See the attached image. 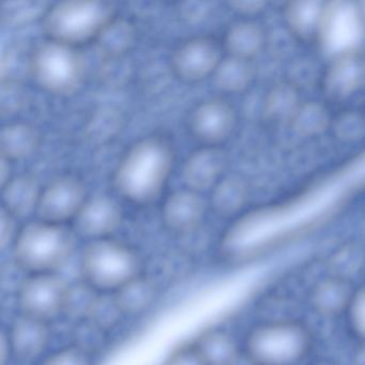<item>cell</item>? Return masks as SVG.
Returning a JSON list of instances; mask_svg holds the SVG:
<instances>
[{
    "mask_svg": "<svg viewBox=\"0 0 365 365\" xmlns=\"http://www.w3.org/2000/svg\"><path fill=\"white\" fill-rule=\"evenodd\" d=\"M161 365H205L191 343L176 348Z\"/></svg>",
    "mask_w": 365,
    "mask_h": 365,
    "instance_id": "obj_34",
    "label": "cell"
},
{
    "mask_svg": "<svg viewBox=\"0 0 365 365\" xmlns=\"http://www.w3.org/2000/svg\"><path fill=\"white\" fill-rule=\"evenodd\" d=\"M205 365H237L242 346L232 333L221 327L202 331L190 341Z\"/></svg>",
    "mask_w": 365,
    "mask_h": 365,
    "instance_id": "obj_20",
    "label": "cell"
},
{
    "mask_svg": "<svg viewBox=\"0 0 365 365\" xmlns=\"http://www.w3.org/2000/svg\"><path fill=\"white\" fill-rule=\"evenodd\" d=\"M327 4L320 1H290L283 8L286 29L296 41L317 43Z\"/></svg>",
    "mask_w": 365,
    "mask_h": 365,
    "instance_id": "obj_19",
    "label": "cell"
},
{
    "mask_svg": "<svg viewBox=\"0 0 365 365\" xmlns=\"http://www.w3.org/2000/svg\"><path fill=\"white\" fill-rule=\"evenodd\" d=\"M51 326L52 324L16 314L1 332L14 362L39 363L50 352L48 348L53 339Z\"/></svg>",
    "mask_w": 365,
    "mask_h": 365,
    "instance_id": "obj_13",
    "label": "cell"
},
{
    "mask_svg": "<svg viewBox=\"0 0 365 365\" xmlns=\"http://www.w3.org/2000/svg\"><path fill=\"white\" fill-rule=\"evenodd\" d=\"M29 68L42 91L59 97L78 91L86 76V63L80 48L48 39L36 46Z\"/></svg>",
    "mask_w": 365,
    "mask_h": 365,
    "instance_id": "obj_6",
    "label": "cell"
},
{
    "mask_svg": "<svg viewBox=\"0 0 365 365\" xmlns=\"http://www.w3.org/2000/svg\"><path fill=\"white\" fill-rule=\"evenodd\" d=\"M238 115L227 100L208 98L194 106L190 113V133L202 146L222 147L237 129Z\"/></svg>",
    "mask_w": 365,
    "mask_h": 365,
    "instance_id": "obj_10",
    "label": "cell"
},
{
    "mask_svg": "<svg viewBox=\"0 0 365 365\" xmlns=\"http://www.w3.org/2000/svg\"><path fill=\"white\" fill-rule=\"evenodd\" d=\"M228 5L232 8V11L245 16V19H250L260 14L266 10L267 7V3L264 1H234Z\"/></svg>",
    "mask_w": 365,
    "mask_h": 365,
    "instance_id": "obj_36",
    "label": "cell"
},
{
    "mask_svg": "<svg viewBox=\"0 0 365 365\" xmlns=\"http://www.w3.org/2000/svg\"><path fill=\"white\" fill-rule=\"evenodd\" d=\"M87 200L86 187L81 179L61 175L42 187L36 213L38 220L66 226L72 224Z\"/></svg>",
    "mask_w": 365,
    "mask_h": 365,
    "instance_id": "obj_9",
    "label": "cell"
},
{
    "mask_svg": "<svg viewBox=\"0 0 365 365\" xmlns=\"http://www.w3.org/2000/svg\"><path fill=\"white\" fill-rule=\"evenodd\" d=\"M41 135L31 123L16 121L4 125L0 133V153L9 162L29 159L37 153Z\"/></svg>",
    "mask_w": 365,
    "mask_h": 365,
    "instance_id": "obj_24",
    "label": "cell"
},
{
    "mask_svg": "<svg viewBox=\"0 0 365 365\" xmlns=\"http://www.w3.org/2000/svg\"><path fill=\"white\" fill-rule=\"evenodd\" d=\"M69 283L58 273L24 275L16 287V314L52 324L63 319Z\"/></svg>",
    "mask_w": 365,
    "mask_h": 365,
    "instance_id": "obj_7",
    "label": "cell"
},
{
    "mask_svg": "<svg viewBox=\"0 0 365 365\" xmlns=\"http://www.w3.org/2000/svg\"><path fill=\"white\" fill-rule=\"evenodd\" d=\"M354 284L349 279L328 274L316 282L309 292V307L318 317L334 319L345 316L352 296Z\"/></svg>",
    "mask_w": 365,
    "mask_h": 365,
    "instance_id": "obj_18",
    "label": "cell"
},
{
    "mask_svg": "<svg viewBox=\"0 0 365 365\" xmlns=\"http://www.w3.org/2000/svg\"><path fill=\"white\" fill-rule=\"evenodd\" d=\"M102 294L81 279L76 283H69L63 319L76 327L88 324Z\"/></svg>",
    "mask_w": 365,
    "mask_h": 365,
    "instance_id": "obj_28",
    "label": "cell"
},
{
    "mask_svg": "<svg viewBox=\"0 0 365 365\" xmlns=\"http://www.w3.org/2000/svg\"><path fill=\"white\" fill-rule=\"evenodd\" d=\"M365 25L356 4H327L324 22L317 43L324 46L331 57L349 51L360 50L359 43L364 35Z\"/></svg>",
    "mask_w": 365,
    "mask_h": 365,
    "instance_id": "obj_12",
    "label": "cell"
},
{
    "mask_svg": "<svg viewBox=\"0 0 365 365\" xmlns=\"http://www.w3.org/2000/svg\"><path fill=\"white\" fill-rule=\"evenodd\" d=\"M223 46L210 36L187 38L175 48L170 68L176 78L195 84L211 78L223 56Z\"/></svg>",
    "mask_w": 365,
    "mask_h": 365,
    "instance_id": "obj_8",
    "label": "cell"
},
{
    "mask_svg": "<svg viewBox=\"0 0 365 365\" xmlns=\"http://www.w3.org/2000/svg\"><path fill=\"white\" fill-rule=\"evenodd\" d=\"M356 7H358L359 14H360L361 19H362L365 25V3L356 4Z\"/></svg>",
    "mask_w": 365,
    "mask_h": 365,
    "instance_id": "obj_38",
    "label": "cell"
},
{
    "mask_svg": "<svg viewBox=\"0 0 365 365\" xmlns=\"http://www.w3.org/2000/svg\"><path fill=\"white\" fill-rule=\"evenodd\" d=\"M175 153L160 136H147L132 145L115 168V189L135 206H148L163 192L172 175Z\"/></svg>",
    "mask_w": 365,
    "mask_h": 365,
    "instance_id": "obj_1",
    "label": "cell"
},
{
    "mask_svg": "<svg viewBox=\"0 0 365 365\" xmlns=\"http://www.w3.org/2000/svg\"><path fill=\"white\" fill-rule=\"evenodd\" d=\"M1 190L4 211L16 219L36 212L41 189L35 177L26 174L12 177Z\"/></svg>",
    "mask_w": 365,
    "mask_h": 365,
    "instance_id": "obj_25",
    "label": "cell"
},
{
    "mask_svg": "<svg viewBox=\"0 0 365 365\" xmlns=\"http://www.w3.org/2000/svg\"><path fill=\"white\" fill-rule=\"evenodd\" d=\"M74 237L66 226L31 222L20 228L10 249L12 262L24 275L58 273L73 254Z\"/></svg>",
    "mask_w": 365,
    "mask_h": 365,
    "instance_id": "obj_3",
    "label": "cell"
},
{
    "mask_svg": "<svg viewBox=\"0 0 365 365\" xmlns=\"http://www.w3.org/2000/svg\"><path fill=\"white\" fill-rule=\"evenodd\" d=\"M123 221V210L116 200L108 196H96L86 200L72 222V232L87 242L113 238Z\"/></svg>",
    "mask_w": 365,
    "mask_h": 365,
    "instance_id": "obj_14",
    "label": "cell"
},
{
    "mask_svg": "<svg viewBox=\"0 0 365 365\" xmlns=\"http://www.w3.org/2000/svg\"><path fill=\"white\" fill-rule=\"evenodd\" d=\"M116 16L114 5L106 1H61L46 10L42 29L46 39L80 48L96 43Z\"/></svg>",
    "mask_w": 365,
    "mask_h": 365,
    "instance_id": "obj_5",
    "label": "cell"
},
{
    "mask_svg": "<svg viewBox=\"0 0 365 365\" xmlns=\"http://www.w3.org/2000/svg\"><path fill=\"white\" fill-rule=\"evenodd\" d=\"M250 200V187L238 175H225L212 189L209 207L215 215L224 219L236 217L242 212Z\"/></svg>",
    "mask_w": 365,
    "mask_h": 365,
    "instance_id": "obj_22",
    "label": "cell"
},
{
    "mask_svg": "<svg viewBox=\"0 0 365 365\" xmlns=\"http://www.w3.org/2000/svg\"><path fill=\"white\" fill-rule=\"evenodd\" d=\"M331 129L341 142H359L365 138V115L358 110H346L333 119Z\"/></svg>",
    "mask_w": 365,
    "mask_h": 365,
    "instance_id": "obj_32",
    "label": "cell"
},
{
    "mask_svg": "<svg viewBox=\"0 0 365 365\" xmlns=\"http://www.w3.org/2000/svg\"><path fill=\"white\" fill-rule=\"evenodd\" d=\"M206 217V204L200 193L190 189L170 194L161 209V222L166 230L176 236H187L197 230Z\"/></svg>",
    "mask_w": 365,
    "mask_h": 365,
    "instance_id": "obj_15",
    "label": "cell"
},
{
    "mask_svg": "<svg viewBox=\"0 0 365 365\" xmlns=\"http://www.w3.org/2000/svg\"><path fill=\"white\" fill-rule=\"evenodd\" d=\"M16 220L18 219L12 217L9 213L1 210V230H0L1 237H0V243H1L3 249L8 247H9V249H11L12 245H14L16 236H18L20 228L16 227Z\"/></svg>",
    "mask_w": 365,
    "mask_h": 365,
    "instance_id": "obj_35",
    "label": "cell"
},
{
    "mask_svg": "<svg viewBox=\"0 0 365 365\" xmlns=\"http://www.w3.org/2000/svg\"><path fill=\"white\" fill-rule=\"evenodd\" d=\"M351 365H365V344H359L352 356Z\"/></svg>",
    "mask_w": 365,
    "mask_h": 365,
    "instance_id": "obj_37",
    "label": "cell"
},
{
    "mask_svg": "<svg viewBox=\"0 0 365 365\" xmlns=\"http://www.w3.org/2000/svg\"><path fill=\"white\" fill-rule=\"evenodd\" d=\"M212 78L215 86L222 93L239 95L245 93L253 85L256 68L252 61L225 56Z\"/></svg>",
    "mask_w": 365,
    "mask_h": 365,
    "instance_id": "obj_26",
    "label": "cell"
},
{
    "mask_svg": "<svg viewBox=\"0 0 365 365\" xmlns=\"http://www.w3.org/2000/svg\"><path fill=\"white\" fill-rule=\"evenodd\" d=\"M314 345L311 328L296 318L254 324L241 341L242 354L252 365H300L309 358Z\"/></svg>",
    "mask_w": 365,
    "mask_h": 365,
    "instance_id": "obj_2",
    "label": "cell"
},
{
    "mask_svg": "<svg viewBox=\"0 0 365 365\" xmlns=\"http://www.w3.org/2000/svg\"><path fill=\"white\" fill-rule=\"evenodd\" d=\"M345 318L352 336L359 344H365V284L354 289Z\"/></svg>",
    "mask_w": 365,
    "mask_h": 365,
    "instance_id": "obj_33",
    "label": "cell"
},
{
    "mask_svg": "<svg viewBox=\"0 0 365 365\" xmlns=\"http://www.w3.org/2000/svg\"><path fill=\"white\" fill-rule=\"evenodd\" d=\"M135 41L133 25L125 19H114L102 31L96 44L100 52L110 59L123 58Z\"/></svg>",
    "mask_w": 365,
    "mask_h": 365,
    "instance_id": "obj_29",
    "label": "cell"
},
{
    "mask_svg": "<svg viewBox=\"0 0 365 365\" xmlns=\"http://www.w3.org/2000/svg\"><path fill=\"white\" fill-rule=\"evenodd\" d=\"M161 290L158 279L145 271L110 296L123 320H138L153 312Z\"/></svg>",
    "mask_w": 365,
    "mask_h": 365,
    "instance_id": "obj_17",
    "label": "cell"
},
{
    "mask_svg": "<svg viewBox=\"0 0 365 365\" xmlns=\"http://www.w3.org/2000/svg\"><path fill=\"white\" fill-rule=\"evenodd\" d=\"M364 264V252L354 243L344 245L335 251L328 260V274L351 281V277L361 271ZM352 282V281H351Z\"/></svg>",
    "mask_w": 365,
    "mask_h": 365,
    "instance_id": "obj_30",
    "label": "cell"
},
{
    "mask_svg": "<svg viewBox=\"0 0 365 365\" xmlns=\"http://www.w3.org/2000/svg\"><path fill=\"white\" fill-rule=\"evenodd\" d=\"M301 103L300 91L294 85L288 81L277 83L262 100L260 116L267 125L288 127Z\"/></svg>",
    "mask_w": 365,
    "mask_h": 365,
    "instance_id": "obj_23",
    "label": "cell"
},
{
    "mask_svg": "<svg viewBox=\"0 0 365 365\" xmlns=\"http://www.w3.org/2000/svg\"><path fill=\"white\" fill-rule=\"evenodd\" d=\"M267 43L268 36L262 25L251 19H242L226 29L222 46L227 56L253 61Z\"/></svg>",
    "mask_w": 365,
    "mask_h": 365,
    "instance_id": "obj_21",
    "label": "cell"
},
{
    "mask_svg": "<svg viewBox=\"0 0 365 365\" xmlns=\"http://www.w3.org/2000/svg\"><path fill=\"white\" fill-rule=\"evenodd\" d=\"M315 365H336V364H334V363H331V362H319Z\"/></svg>",
    "mask_w": 365,
    "mask_h": 365,
    "instance_id": "obj_39",
    "label": "cell"
},
{
    "mask_svg": "<svg viewBox=\"0 0 365 365\" xmlns=\"http://www.w3.org/2000/svg\"><path fill=\"white\" fill-rule=\"evenodd\" d=\"M145 271L140 253L115 238L86 242L78 258L80 279L103 294H114Z\"/></svg>",
    "mask_w": 365,
    "mask_h": 365,
    "instance_id": "obj_4",
    "label": "cell"
},
{
    "mask_svg": "<svg viewBox=\"0 0 365 365\" xmlns=\"http://www.w3.org/2000/svg\"><path fill=\"white\" fill-rule=\"evenodd\" d=\"M332 117L326 104L318 101L302 102L288 127L299 138H313L326 133L332 125Z\"/></svg>",
    "mask_w": 365,
    "mask_h": 365,
    "instance_id": "obj_27",
    "label": "cell"
},
{
    "mask_svg": "<svg viewBox=\"0 0 365 365\" xmlns=\"http://www.w3.org/2000/svg\"><path fill=\"white\" fill-rule=\"evenodd\" d=\"M227 165V155L222 147H200L183 162V182L197 193L211 190L225 176Z\"/></svg>",
    "mask_w": 365,
    "mask_h": 365,
    "instance_id": "obj_16",
    "label": "cell"
},
{
    "mask_svg": "<svg viewBox=\"0 0 365 365\" xmlns=\"http://www.w3.org/2000/svg\"><path fill=\"white\" fill-rule=\"evenodd\" d=\"M36 365H97V359L93 350L74 343L48 352Z\"/></svg>",
    "mask_w": 365,
    "mask_h": 365,
    "instance_id": "obj_31",
    "label": "cell"
},
{
    "mask_svg": "<svg viewBox=\"0 0 365 365\" xmlns=\"http://www.w3.org/2000/svg\"><path fill=\"white\" fill-rule=\"evenodd\" d=\"M365 86V54L349 51L331 57L322 72L319 87L324 99L331 103L347 101Z\"/></svg>",
    "mask_w": 365,
    "mask_h": 365,
    "instance_id": "obj_11",
    "label": "cell"
}]
</instances>
